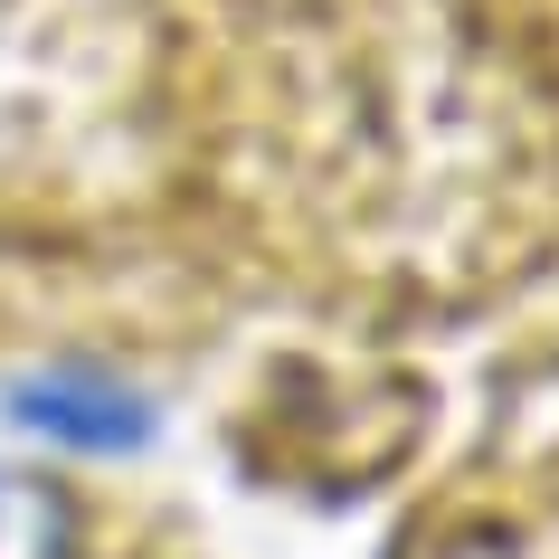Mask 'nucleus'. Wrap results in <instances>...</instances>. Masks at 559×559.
Returning <instances> with one entry per match:
<instances>
[{
	"label": "nucleus",
	"instance_id": "obj_1",
	"mask_svg": "<svg viewBox=\"0 0 559 559\" xmlns=\"http://www.w3.org/2000/svg\"><path fill=\"white\" fill-rule=\"evenodd\" d=\"M20 417L48 427V437H67V445H133L152 427L143 389L105 380V370H48L38 389H20Z\"/></svg>",
	"mask_w": 559,
	"mask_h": 559
},
{
	"label": "nucleus",
	"instance_id": "obj_2",
	"mask_svg": "<svg viewBox=\"0 0 559 559\" xmlns=\"http://www.w3.org/2000/svg\"><path fill=\"white\" fill-rule=\"evenodd\" d=\"M86 522H76V493L38 465H10L0 455V559H76Z\"/></svg>",
	"mask_w": 559,
	"mask_h": 559
},
{
	"label": "nucleus",
	"instance_id": "obj_3",
	"mask_svg": "<svg viewBox=\"0 0 559 559\" xmlns=\"http://www.w3.org/2000/svg\"><path fill=\"white\" fill-rule=\"evenodd\" d=\"M455 559H465V550H455ZM484 559H493V550H484Z\"/></svg>",
	"mask_w": 559,
	"mask_h": 559
}]
</instances>
